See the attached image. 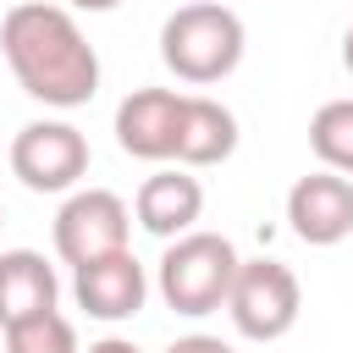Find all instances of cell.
<instances>
[{
	"label": "cell",
	"mask_w": 353,
	"mask_h": 353,
	"mask_svg": "<svg viewBox=\"0 0 353 353\" xmlns=\"http://www.w3.org/2000/svg\"><path fill=\"white\" fill-rule=\"evenodd\" d=\"M0 55L17 88L50 110H77L99 94V55L77 17L55 0H22L0 17Z\"/></svg>",
	"instance_id": "obj_1"
},
{
	"label": "cell",
	"mask_w": 353,
	"mask_h": 353,
	"mask_svg": "<svg viewBox=\"0 0 353 353\" xmlns=\"http://www.w3.org/2000/svg\"><path fill=\"white\" fill-rule=\"evenodd\" d=\"M243 44H248L243 17L221 0H188L160 22V61L176 83H193V88L232 77L243 61Z\"/></svg>",
	"instance_id": "obj_2"
},
{
	"label": "cell",
	"mask_w": 353,
	"mask_h": 353,
	"mask_svg": "<svg viewBox=\"0 0 353 353\" xmlns=\"http://www.w3.org/2000/svg\"><path fill=\"white\" fill-rule=\"evenodd\" d=\"M237 248L232 237L221 232H182L165 243L160 265H154V287L165 298L171 314H188V320H204L215 309H226V292H232V276H237Z\"/></svg>",
	"instance_id": "obj_3"
},
{
	"label": "cell",
	"mask_w": 353,
	"mask_h": 353,
	"mask_svg": "<svg viewBox=\"0 0 353 353\" xmlns=\"http://www.w3.org/2000/svg\"><path fill=\"white\" fill-rule=\"evenodd\" d=\"M303 309V287L292 276V265L281 259H243L226 292V314L237 325V336L248 342H281L298 325Z\"/></svg>",
	"instance_id": "obj_4"
},
{
	"label": "cell",
	"mask_w": 353,
	"mask_h": 353,
	"mask_svg": "<svg viewBox=\"0 0 353 353\" xmlns=\"http://www.w3.org/2000/svg\"><path fill=\"white\" fill-rule=\"evenodd\" d=\"M11 171L28 193H72L88 176V138L72 121H28L11 138Z\"/></svg>",
	"instance_id": "obj_5"
},
{
	"label": "cell",
	"mask_w": 353,
	"mask_h": 353,
	"mask_svg": "<svg viewBox=\"0 0 353 353\" xmlns=\"http://www.w3.org/2000/svg\"><path fill=\"white\" fill-rule=\"evenodd\" d=\"M132 232V210L110 188H72V199L55 210V254L77 270L88 259L121 254Z\"/></svg>",
	"instance_id": "obj_6"
},
{
	"label": "cell",
	"mask_w": 353,
	"mask_h": 353,
	"mask_svg": "<svg viewBox=\"0 0 353 353\" xmlns=\"http://www.w3.org/2000/svg\"><path fill=\"white\" fill-rule=\"evenodd\" d=\"M287 226L309 248H336L342 237H353V176H336L325 165L298 176L287 188Z\"/></svg>",
	"instance_id": "obj_7"
},
{
	"label": "cell",
	"mask_w": 353,
	"mask_h": 353,
	"mask_svg": "<svg viewBox=\"0 0 353 353\" xmlns=\"http://www.w3.org/2000/svg\"><path fill=\"white\" fill-rule=\"evenodd\" d=\"M72 298H77V309L88 320H105V325L132 320L143 309V298H149V270L138 265L132 248L105 254V259H88V265L72 270Z\"/></svg>",
	"instance_id": "obj_8"
},
{
	"label": "cell",
	"mask_w": 353,
	"mask_h": 353,
	"mask_svg": "<svg viewBox=\"0 0 353 353\" xmlns=\"http://www.w3.org/2000/svg\"><path fill=\"white\" fill-rule=\"evenodd\" d=\"M182 99L176 88H132L116 105V143L132 160L165 165L176 154V127H182Z\"/></svg>",
	"instance_id": "obj_9"
},
{
	"label": "cell",
	"mask_w": 353,
	"mask_h": 353,
	"mask_svg": "<svg viewBox=\"0 0 353 353\" xmlns=\"http://www.w3.org/2000/svg\"><path fill=\"white\" fill-rule=\"evenodd\" d=\"M199 215H204V182L193 171H182V165H160L154 176H143V188L132 199V221L160 243L193 232Z\"/></svg>",
	"instance_id": "obj_10"
},
{
	"label": "cell",
	"mask_w": 353,
	"mask_h": 353,
	"mask_svg": "<svg viewBox=\"0 0 353 353\" xmlns=\"http://www.w3.org/2000/svg\"><path fill=\"white\" fill-rule=\"evenodd\" d=\"M237 154V116L210 99V94H188L182 99V127H176V165L182 171H204Z\"/></svg>",
	"instance_id": "obj_11"
},
{
	"label": "cell",
	"mask_w": 353,
	"mask_h": 353,
	"mask_svg": "<svg viewBox=\"0 0 353 353\" xmlns=\"http://www.w3.org/2000/svg\"><path fill=\"white\" fill-rule=\"evenodd\" d=\"M55 298H61V281L39 248H6L0 254V331L55 309Z\"/></svg>",
	"instance_id": "obj_12"
},
{
	"label": "cell",
	"mask_w": 353,
	"mask_h": 353,
	"mask_svg": "<svg viewBox=\"0 0 353 353\" xmlns=\"http://www.w3.org/2000/svg\"><path fill=\"white\" fill-rule=\"evenodd\" d=\"M309 149L325 171L353 176V99H325L309 116Z\"/></svg>",
	"instance_id": "obj_13"
},
{
	"label": "cell",
	"mask_w": 353,
	"mask_h": 353,
	"mask_svg": "<svg viewBox=\"0 0 353 353\" xmlns=\"http://www.w3.org/2000/svg\"><path fill=\"white\" fill-rule=\"evenodd\" d=\"M0 336H6V353H83L77 347V325L61 309H44L33 320H17Z\"/></svg>",
	"instance_id": "obj_14"
},
{
	"label": "cell",
	"mask_w": 353,
	"mask_h": 353,
	"mask_svg": "<svg viewBox=\"0 0 353 353\" xmlns=\"http://www.w3.org/2000/svg\"><path fill=\"white\" fill-rule=\"evenodd\" d=\"M165 353H237V347L221 342V336H210V331H188V336H176Z\"/></svg>",
	"instance_id": "obj_15"
},
{
	"label": "cell",
	"mask_w": 353,
	"mask_h": 353,
	"mask_svg": "<svg viewBox=\"0 0 353 353\" xmlns=\"http://www.w3.org/2000/svg\"><path fill=\"white\" fill-rule=\"evenodd\" d=\"M83 353H143L138 342H127V336H99V342H88Z\"/></svg>",
	"instance_id": "obj_16"
},
{
	"label": "cell",
	"mask_w": 353,
	"mask_h": 353,
	"mask_svg": "<svg viewBox=\"0 0 353 353\" xmlns=\"http://www.w3.org/2000/svg\"><path fill=\"white\" fill-rule=\"evenodd\" d=\"M61 6H72V11H116L121 0H61Z\"/></svg>",
	"instance_id": "obj_17"
},
{
	"label": "cell",
	"mask_w": 353,
	"mask_h": 353,
	"mask_svg": "<svg viewBox=\"0 0 353 353\" xmlns=\"http://www.w3.org/2000/svg\"><path fill=\"white\" fill-rule=\"evenodd\" d=\"M342 66H347V77H353V28L342 33Z\"/></svg>",
	"instance_id": "obj_18"
},
{
	"label": "cell",
	"mask_w": 353,
	"mask_h": 353,
	"mask_svg": "<svg viewBox=\"0 0 353 353\" xmlns=\"http://www.w3.org/2000/svg\"><path fill=\"white\" fill-rule=\"evenodd\" d=\"M0 221H6V215H0Z\"/></svg>",
	"instance_id": "obj_19"
}]
</instances>
